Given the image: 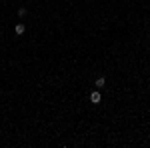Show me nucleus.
<instances>
[{
    "label": "nucleus",
    "instance_id": "f257e3e1",
    "mask_svg": "<svg viewBox=\"0 0 150 148\" xmlns=\"http://www.w3.org/2000/svg\"><path fill=\"white\" fill-rule=\"evenodd\" d=\"M14 32H16V36H22L24 32H26V26H24L22 22H16V26H14Z\"/></svg>",
    "mask_w": 150,
    "mask_h": 148
},
{
    "label": "nucleus",
    "instance_id": "f03ea898",
    "mask_svg": "<svg viewBox=\"0 0 150 148\" xmlns=\"http://www.w3.org/2000/svg\"><path fill=\"white\" fill-rule=\"evenodd\" d=\"M90 102H94V104L100 102V92H98V90H94L92 94H90Z\"/></svg>",
    "mask_w": 150,
    "mask_h": 148
},
{
    "label": "nucleus",
    "instance_id": "7ed1b4c3",
    "mask_svg": "<svg viewBox=\"0 0 150 148\" xmlns=\"http://www.w3.org/2000/svg\"><path fill=\"white\" fill-rule=\"evenodd\" d=\"M104 84H106V78H102V76H100V78H96V88H102Z\"/></svg>",
    "mask_w": 150,
    "mask_h": 148
},
{
    "label": "nucleus",
    "instance_id": "20e7f679",
    "mask_svg": "<svg viewBox=\"0 0 150 148\" xmlns=\"http://www.w3.org/2000/svg\"><path fill=\"white\" fill-rule=\"evenodd\" d=\"M18 16H20V18H22V16H26V8H20V10H18Z\"/></svg>",
    "mask_w": 150,
    "mask_h": 148
}]
</instances>
